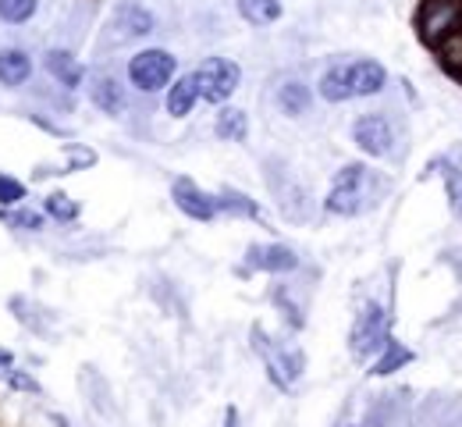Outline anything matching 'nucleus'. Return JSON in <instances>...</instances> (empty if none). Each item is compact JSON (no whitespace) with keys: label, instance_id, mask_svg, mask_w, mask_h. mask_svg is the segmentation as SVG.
Returning <instances> with one entry per match:
<instances>
[{"label":"nucleus","instance_id":"obj_1","mask_svg":"<svg viewBox=\"0 0 462 427\" xmlns=\"http://www.w3.org/2000/svg\"><path fill=\"white\" fill-rule=\"evenodd\" d=\"M370 185H374V172L366 164H346L331 182L324 210L335 218H356L370 200Z\"/></svg>","mask_w":462,"mask_h":427},{"label":"nucleus","instance_id":"obj_2","mask_svg":"<svg viewBox=\"0 0 462 427\" xmlns=\"http://www.w3.org/2000/svg\"><path fill=\"white\" fill-rule=\"evenodd\" d=\"M125 75L139 93H161V89L171 86L174 75H178V58L171 51L150 47V51H139L135 58H128Z\"/></svg>","mask_w":462,"mask_h":427},{"label":"nucleus","instance_id":"obj_3","mask_svg":"<svg viewBox=\"0 0 462 427\" xmlns=\"http://www.w3.org/2000/svg\"><path fill=\"white\" fill-rule=\"evenodd\" d=\"M392 331H388V310L381 303H363V310L356 313L352 320V331H348V349L356 360H366L374 353H381L388 346Z\"/></svg>","mask_w":462,"mask_h":427},{"label":"nucleus","instance_id":"obj_4","mask_svg":"<svg viewBox=\"0 0 462 427\" xmlns=\"http://www.w3.org/2000/svg\"><path fill=\"white\" fill-rule=\"evenodd\" d=\"M462 29V0H423L416 11V36L434 51L445 36Z\"/></svg>","mask_w":462,"mask_h":427},{"label":"nucleus","instance_id":"obj_5","mask_svg":"<svg viewBox=\"0 0 462 427\" xmlns=\"http://www.w3.org/2000/svg\"><path fill=\"white\" fill-rule=\"evenodd\" d=\"M196 82H199V97L214 107H225L238 82H242V68L231 61V58H207V61L196 68Z\"/></svg>","mask_w":462,"mask_h":427},{"label":"nucleus","instance_id":"obj_6","mask_svg":"<svg viewBox=\"0 0 462 427\" xmlns=\"http://www.w3.org/2000/svg\"><path fill=\"white\" fill-rule=\"evenodd\" d=\"M352 143L366 157H388L395 146V128L384 115H363L352 122Z\"/></svg>","mask_w":462,"mask_h":427},{"label":"nucleus","instance_id":"obj_7","mask_svg":"<svg viewBox=\"0 0 462 427\" xmlns=\"http://www.w3.org/2000/svg\"><path fill=\"white\" fill-rule=\"evenodd\" d=\"M171 200L185 218H192V221H199V225H207V221H214V218H217V196L203 192L192 179H174Z\"/></svg>","mask_w":462,"mask_h":427},{"label":"nucleus","instance_id":"obj_8","mask_svg":"<svg viewBox=\"0 0 462 427\" xmlns=\"http://www.w3.org/2000/svg\"><path fill=\"white\" fill-rule=\"evenodd\" d=\"M245 264L249 271H267V274H289L299 267L295 249L285 243H267V246H249L245 249Z\"/></svg>","mask_w":462,"mask_h":427},{"label":"nucleus","instance_id":"obj_9","mask_svg":"<svg viewBox=\"0 0 462 427\" xmlns=\"http://www.w3.org/2000/svg\"><path fill=\"white\" fill-rule=\"evenodd\" d=\"M115 29H117V36H121V40H143V36H150V32L157 29V18H153V11H150V7H143V4L128 0V4H117Z\"/></svg>","mask_w":462,"mask_h":427},{"label":"nucleus","instance_id":"obj_10","mask_svg":"<svg viewBox=\"0 0 462 427\" xmlns=\"http://www.w3.org/2000/svg\"><path fill=\"white\" fill-rule=\"evenodd\" d=\"M43 68H47V75L58 82L60 89H79L82 82H86V68L82 61L71 54V51H64V47H54V51H47L43 54Z\"/></svg>","mask_w":462,"mask_h":427},{"label":"nucleus","instance_id":"obj_11","mask_svg":"<svg viewBox=\"0 0 462 427\" xmlns=\"http://www.w3.org/2000/svg\"><path fill=\"white\" fill-rule=\"evenodd\" d=\"M89 100H93L97 111H104V115H111V118H121L125 107H128L125 86L117 82L115 75H104V71L89 79Z\"/></svg>","mask_w":462,"mask_h":427},{"label":"nucleus","instance_id":"obj_12","mask_svg":"<svg viewBox=\"0 0 462 427\" xmlns=\"http://www.w3.org/2000/svg\"><path fill=\"white\" fill-rule=\"evenodd\" d=\"M348 86H352V97H377L388 86V71L374 58H359L348 64Z\"/></svg>","mask_w":462,"mask_h":427},{"label":"nucleus","instance_id":"obj_13","mask_svg":"<svg viewBox=\"0 0 462 427\" xmlns=\"http://www.w3.org/2000/svg\"><path fill=\"white\" fill-rule=\"evenodd\" d=\"M199 100L203 97H199L196 71H189V75H174V82L168 86V97H164V107H168L171 118H189Z\"/></svg>","mask_w":462,"mask_h":427},{"label":"nucleus","instance_id":"obj_14","mask_svg":"<svg viewBox=\"0 0 462 427\" xmlns=\"http://www.w3.org/2000/svg\"><path fill=\"white\" fill-rule=\"evenodd\" d=\"M32 79V58L22 47H4L0 51V86L4 89H22Z\"/></svg>","mask_w":462,"mask_h":427},{"label":"nucleus","instance_id":"obj_15","mask_svg":"<svg viewBox=\"0 0 462 427\" xmlns=\"http://www.w3.org/2000/svg\"><path fill=\"white\" fill-rule=\"evenodd\" d=\"M278 107H282V115H289V118L310 115V107H313V93H310V86L299 82V79L282 82V86H278Z\"/></svg>","mask_w":462,"mask_h":427},{"label":"nucleus","instance_id":"obj_16","mask_svg":"<svg viewBox=\"0 0 462 427\" xmlns=\"http://www.w3.org/2000/svg\"><path fill=\"white\" fill-rule=\"evenodd\" d=\"M317 93H320L328 104H346V100H352V86H348V64H331V68L320 75Z\"/></svg>","mask_w":462,"mask_h":427},{"label":"nucleus","instance_id":"obj_17","mask_svg":"<svg viewBox=\"0 0 462 427\" xmlns=\"http://www.w3.org/2000/svg\"><path fill=\"white\" fill-rule=\"evenodd\" d=\"M214 132H217V139H225V143H245V135H249V115L225 104V107L217 111V118H214Z\"/></svg>","mask_w":462,"mask_h":427},{"label":"nucleus","instance_id":"obj_18","mask_svg":"<svg viewBox=\"0 0 462 427\" xmlns=\"http://www.w3.org/2000/svg\"><path fill=\"white\" fill-rule=\"evenodd\" d=\"M238 14H242V22L263 29V25H274L285 14V7H282V0H238Z\"/></svg>","mask_w":462,"mask_h":427},{"label":"nucleus","instance_id":"obj_19","mask_svg":"<svg viewBox=\"0 0 462 427\" xmlns=\"http://www.w3.org/2000/svg\"><path fill=\"white\" fill-rule=\"evenodd\" d=\"M0 221L14 232H43L47 228V214L43 210H29V207H4Z\"/></svg>","mask_w":462,"mask_h":427},{"label":"nucleus","instance_id":"obj_20","mask_svg":"<svg viewBox=\"0 0 462 427\" xmlns=\"http://www.w3.org/2000/svg\"><path fill=\"white\" fill-rule=\"evenodd\" d=\"M405 364H412V349H405L399 339H388V346L381 349V357H377V364H374V377H388V374H395V370H402Z\"/></svg>","mask_w":462,"mask_h":427},{"label":"nucleus","instance_id":"obj_21","mask_svg":"<svg viewBox=\"0 0 462 427\" xmlns=\"http://www.w3.org/2000/svg\"><path fill=\"white\" fill-rule=\"evenodd\" d=\"M217 214H231V218H260L256 200H249L238 189H221L217 192Z\"/></svg>","mask_w":462,"mask_h":427},{"label":"nucleus","instance_id":"obj_22","mask_svg":"<svg viewBox=\"0 0 462 427\" xmlns=\"http://www.w3.org/2000/svg\"><path fill=\"white\" fill-rule=\"evenodd\" d=\"M43 214H47L51 221H58V225H75L79 214H82V207H79V200H71L68 192H51V196L43 200Z\"/></svg>","mask_w":462,"mask_h":427},{"label":"nucleus","instance_id":"obj_23","mask_svg":"<svg viewBox=\"0 0 462 427\" xmlns=\"http://www.w3.org/2000/svg\"><path fill=\"white\" fill-rule=\"evenodd\" d=\"M40 11V0H0V22L4 25H29Z\"/></svg>","mask_w":462,"mask_h":427},{"label":"nucleus","instance_id":"obj_24","mask_svg":"<svg viewBox=\"0 0 462 427\" xmlns=\"http://www.w3.org/2000/svg\"><path fill=\"white\" fill-rule=\"evenodd\" d=\"M97 164V150L82 146V143H64V175L71 172H86Z\"/></svg>","mask_w":462,"mask_h":427},{"label":"nucleus","instance_id":"obj_25","mask_svg":"<svg viewBox=\"0 0 462 427\" xmlns=\"http://www.w3.org/2000/svg\"><path fill=\"white\" fill-rule=\"evenodd\" d=\"M434 51H438L441 64H445L452 75H459V71H462V29H456L452 36H445V40H441Z\"/></svg>","mask_w":462,"mask_h":427},{"label":"nucleus","instance_id":"obj_26","mask_svg":"<svg viewBox=\"0 0 462 427\" xmlns=\"http://www.w3.org/2000/svg\"><path fill=\"white\" fill-rule=\"evenodd\" d=\"M25 182H18L14 175H4L0 172V210L4 207H22V200H25Z\"/></svg>","mask_w":462,"mask_h":427},{"label":"nucleus","instance_id":"obj_27","mask_svg":"<svg viewBox=\"0 0 462 427\" xmlns=\"http://www.w3.org/2000/svg\"><path fill=\"white\" fill-rule=\"evenodd\" d=\"M0 377H4V385L14 388V392H32V395H40V381H36L32 374H25V370L7 367V370H0Z\"/></svg>","mask_w":462,"mask_h":427},{"label":"nucleus","instance_id":"obj_28","mask_svg":"<svg viewBox=\"0 0 462 427\" xmlns=\"http://www.w3.org/2000/svg\"><path fill=\"white\" fill-rule=\"evenodd\" d=\"M445 189H448V207H452V214L462 218V172L459 168H448V172H445Z\"/></svg>","mask_w":462,"mask_h":427},{"label":"nucleus","instance_id":"obj_29","mask_svg":"<svg viewBox=\"0 0 462 427\" xmlns=\"http://www.w3.org/2000/svg\"><path fill=\"white\" fill-rule=\"evenodd\" d=\"M221 427H238V410H235V406H228V410H225V424Z\"/></svg>","mask_w":462,"mask_h":427},{"label":"nucleus","instance_id":"obj_30","mask_svg":"<svg viewBox=\"0 0 462 427\" xmlns=\"http://www.w3.org/2000/svg\"><path fill=\"white\" fill-rule=\"evenodd\" d=\"M7 367H14V353L11 349H0V370H7Z\"/></svg>","mask_w":462,"mask_h":427},{"label":"nucleus","instance_id":"obj_31","mask_svg":"<svg viewBox=\"0 0 462 427\" xmlns=\"http://www.w3.org/2000/svg\"><path fill=\"white\" fill-rule=\"evenodd\" d=\"M459 79H462V71H459Z\"/></svg>","mask_w":462,"mask_h":427},{"label":"nucleus","instance_id":"obj_32","mask_svg":"<svg viewBox=\"0 0 462 427\" xmlns=\"http://www.w3.org/2000/svg\"><path fill=\"white\" fill-rule=\"evenodd\" d=\"M348 427H352V424H348Z\"/></svg>","mask_w":462,"mask_h":427}]
</instances>
